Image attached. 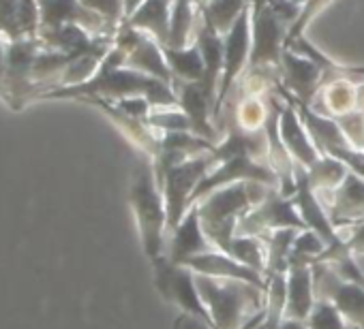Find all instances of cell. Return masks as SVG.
Wrapping results in <instances>:
<instances>
[{
	"label": "cell",
	"instance_id": "cell-13",
	"mask_svg": "<svg viewBox=\"0 0 364 329\" xmlns=\"http://www.w3.org/2000/svg\"><path fill=\"white\" fill-rule=\"evenodd\" d=\"M213 248H215V244L208 240V235L204 231V225H202V218H200V210L193 203L189 208V212L185 214V218H182L178 223V227L167 235V240H165V257L171 263L182 265L187 259H191L196 255H202V252H208Z\"/></svg>",
	"mask_w": 364,
	"mask_h": 329
},
{
	"label": "cell",
	"instance_id": "cell-9",
	"mask_svg": "<svg viewBox=\"0 0 364 329\" xmlns=\"http://www.w3.org/2000/svg\"><path fill=\"white\" fill-rule=\"evenodd\" d=\"M236 182H262V184L279 189V178H277L274 169L270 167V162L242 154V156H234V158H228V160H221L215 164V167L204 176L200 186L196 189L191 206L198 203L200 199H204L206 195H210L213 191L228 186V184H236Z\"/></svg>",
	"mask_w": 364,
	"mask_h": 329
},
{
	"label": "cell",
	"instance_id": "cell-29",
	"mask_svg": "<svg viewBox=\"0 0 364 329\" xmlns=\"http://www.w3.org/2000/svg\"><path fill=\"white\" fill-rule=\"evenodd\" d=\"M20 3L22 0H0V33L7 39L24 37L20 26Z\"/></svg>",
	"mask_w": 364,
	"mask_h": 329
},
{
	"label": "cell",
	"instance_id": "cell-24",
	"mask_svg": "<svg viewBox=\"0 0 364 329\" xmlns=\"http://www.w3.org/2000/svg\"><path fill=\"white\" fill-rule=\"evenodd\" d=\"M249 7H251V0H208L200 11H202V18L210 22L225 37V33L236 24V20Z\"/></svg>",
	"mask_w": 364,
	"mask_h": 329
},
{
	"label": "cell",
	"instance_id": "cell-11",
	"mask_svg": "<svg viewBox=\"0 0 364 329\" xmlns=\"http://www.w3.org/2000/svg\"><path fill=\"white\" fill-rule=\"evenodd\" d=\"M114 43L118 48H122L127 54L124 67L146 73L150 77H156L165 84L173 82L171 71L165 60V54H163V45L156 39H152L150 35L135 30L127 24H120V28L114 37Z\"/></svg>",
	"mask_w": 364,
	"mask_h": 329
},
{
	"label": "cell",
	"instance_id": "cell-30",
	"mask_svg": "<svg viewBox=\"0 0 364 329\" xmlns=\"http://www.w3.org/2000/svg\"><path fill=\"white\" fill-rule=\"evenodd\" d=\"M80 3L99 13L101 18H105V22L112 28H120L124 20V0H80Z\"/></svg>",
	"mask_w": 364,
	"mask_h": 329
},
{
	"label": "cell",
	"instance_id": "cell-14",
	"mask_svg": "<svg viewBox=\"0 0 364 329\" xmlns=\"http://www.w3.org/2000/svg\"><path fill=\"white\" fill-rule=\"evenodd\" d=\"M294 201L296 208L306 225V229H313L315 233H319L326 242V246H334L343 240L341 231L334 227L326 206L319 201L317 193L311 189L309 184V176L306 169L296 164V193H294Z\"/></svg>",
	"mask_w": 364,
	"mask_h": 329
},
{
	"label": "cell",
	"instance_id": "cell-8",
	"mask_svg": "<svg viewBox=\"0 0 364 329\" xmlns=\"http://www.w3.org/2000/svg\"><path fill=\"white\" fill-rule=\"evenodd\" d=\"M279 229H306V225L294 197L283 195L279 189H270V193L240 218L236 233L264 238Z\"/></svg>",
	"mask_w": 364,
	"mask_h": 329
},
{
	"label": "cell",
	"instance_id": "cell-37",
	"mask_svg": "<svg viewBox=\"0 0 364 329\" xmlns=\"http://www.w3.org/2000/svg\"><path fill=\"white\" fill-rule=\"evenodd\" d=\"M351 329H360V327H351Z\"/></svg>",
	"mask_w": 364,
	"mask_h": 329
},
{
	"label": "cell",
	"instance_id": "cell-23",
	"mask_svg": "<svg viewBox=\"0 0 364 329\" xmlns=\"http://www.w3.org/2000/svg\"><path fill=\"white\" fill-rule=\"evenodd\" d=\"M347 174H349L347 164L330 154H323L311 169H306L309 184L317 193V197H326L334 189H338V184L345 180Z\"/></svg>",
	"mask_w": 364,
	"mask_h": 329
},
{
	"label": "cell",
	"instance_id": "cell-3",
	"mask_svg": "<svg viewBox=\"0 0 364 329\" xmlns=\"http://www.w3.org/2000/svg\"><path fill=\"white\" fill-rule=\"evenodd\" d=\"M129 206H131L135 223H137L144 252L150 261H154L156 257L165 255L167 210H165V197L159 186L152 160L146 156L131 176Z\"/></svg>",
	"mask_w": 364,
	"mask_h": 329
},
{
	"label": "cell",
	"instance_id": "cell-26",
	"mask_svg": "<svg viewBox=\"0 0 364 329\" xmlns=\"http://www.w3.org/2000/svg\"><path fill=\"white\" fill-rule=\"evenodd\" d=\"M326 250V242L319 233L313 229H302L298 231L291 252H289V263H309L313 265Z\"/></svg>",
	"mask_w": 364,
	"mask_h": 329
},
{
	"label": "cell",
	"instance_id": "cell-27",
	"mask_svg": "<svg viewBox=\"0 0 364 329\" xmlns=\"http://www.w3.org/2000/svg\"><path fill=\"white\" fill-rule=\"evenodd\" d=\"M309 329H351L355 325H349L347 318L341 314V310L330 299H315V306L306 318Z\"/></svg>",
	"mask_w": 364,
	"mask_h": 329
},
{
	"label": "cell",
	"instance_id": "cell-16",
	"mask_svg": "<svg viewBox=\"0 0 364 329\" xmlns=\"http://www.w3.org/2000/svg\"><path fill=\"white\" fill-rule=\"evenodd\" d=\"M279 137L285 145V150L291 154L296 164L304 169H311L313 164L323 156L321 150L315 145L313 137L309 135L298 109L283 99L281 111H279Z\"/></svg>",
	"mask_w": 364,
	"mask_h": 329
},
{
	"label": "cell",
	"instance_id": "cell-21",
	"mask_svg": "<svg viewBox=\"0 0 364 329\" xmlns=\"http://www.w3.org/2000/svg\"><path fill=\"white\" fill-rule=\"evenodd\" d=\"M202 22V13L193 0H173L171 5V24L169 39L163 48H185L196 43V35Z\"/></svg>",
	"mask_w": 364,
	"mask_h": 329
},
{
	"label": "cell",
	"instance_id": "cell-2",
	"mask_svg": "<svg viewBox=\"0 0 364 329\" xmlns=\"http://www.w3.org/2000/svg\"><path fill=\"white\" fill-rule=\"evenodd\" d=\"M270 189L274 186L262 182H236L213 191L196 203L200 210L204 231L208 240L215 244V248L228 252L240 218L251 208H255L270 193Z\"/></svg>",
	"mask_w": 364,
	"mask_h": 329
},
{
	"label": "cell",
	"instance_id": "cell-12",
	"mask_svg": "<svg viewBox=\"0 0 364 329\" xmlns=\"http://www.w3.org/2000/svg\"><path fill=\"white\" fill-rule=\"evenodd\" d=\"M80 103H86L90 107H97L99 111L105 113V118H109V122L150 160H154L161 152V141H163V133H159L154 126L148 124V120L129 116L124 109H120L114 101L101 99V96H82L77 99Z\"/></svg>",
	"mask_w": 364,
	"mask_h": 329
},
{
	"label": "cell",
	"instance_id": "cell-1",
	"mask_svg": "<svg viewBox=\"0 0 364 329\" xmlns=\"http://www.w3.org/2000/svg\"><path fill=\"white\" fill-rule=\"evenodd\" d=\"M196 282L217 329H253L264 323L268 301L266 289L245 280L213 278L204 274H196Z\"/></svg>",
	"mask_w": 364,
	"mask_h": 329
},
{
	"label": "cell",
	"instance_id": "cell-32",
	"mask_svg": "<svg viewBox=\"0 0 364 329\" xmlns=\"http://www.w3.org/2000/svg\"><path fill=\"white\" fill-rule=\"evenodd\" d=\"M341 235L345 238V242H347L349 250H351L355 257L364 255V221L353 223V225H349V227L341 229Z\"/></svg>",
	"mask_w": 364,
	"mask_h": 329
},
{
	"label": "cell",
	"instance_id": "cell-5",
	"mask_svg": "<svg viewBox=\"0 0 364 329\" xmlns=\"http://www.w3.org/2000/svg\"><path fill=\"white\" fill-rule=\"evenodd\" d=\"M251 26L253 48L247 71L281 73V58L289 26L272 11L268 3H255V0H251Z\"/></svg>",
	"mask_w": 364,
	"mask_h": 329
},
{
	"label": "cell",
	"instance_id": "cell-33",
	"mask_svg": "<svg viewBox=\"0 0 364 329\" xmlns=\"http://www.w3.org/2000/svg\"><path fill=\"white\" fill-rule=\"evenodd\" d=\"M5 43L7 37L0 33V101H5Z\"/></svg>",
	"mask_w": 364,
	"mask_h": 329
},
{
	"label": "cell",
	"instance_id": "cell-18",
	"mask_svg": "<svg viewBox=\"0 0 364 329\" xmlns=\"http://www.w3.org/2000/svg\"><path fill=\"white\" fill-rule=\"evenodd\" d=\"M185 267H189L196 274H204V276H213V278H234V280H245L251 284H257L262 289H268V280L262 272L245 265L242 261H238L236 257L213 248L208 252L196 255L191 259H187L182 263Z\"/></svg>",
	"mask_w": 364,
	"mask_h": 329
},
{
	"label": "cell",
	"instance_id": "cell-35",
	"mask_svg": "<svg viewBox=\"0 0 364 329\" xmlns=\"http://www.w3.org/2000/svg\"><path fill=\"white\" fill-rule=\"evenodd\" d=\"M141 3H144V0H124V20H127L131 13H135V9H137ZM124 20H122V22H124Z\"/></svg>",
	"mask_w": 364,
	"mask_h": 329
},
{
	"label": "cell",
	"instance_id": "cell-17",
	"mask_svg": "<svg viewBox=\"0 0 364 329\" xmlns=\"http://www.w3.org/2000/svg\"><path fill=\"white\" fill-rule=\"evenodd\" d=\"M326 206L334 227L341 231L353 223L364 221V178L349 172L345 180L330 195L319 197Z\"/></svg>",
	"mask_w": 364,
	"mask_h": 329
},
{
	"label": "cell",
	"instance_id": "cell-28",
	"mask_svg": "<svg viewBox=\"0 0 364 329\" xmlns=\"http://www.w3.org/2000/svg\"><path fill=\"white\" fill-rule=\"evenodd\" d=\"M148 124L154 126L159 133H171V130H191V120L182 107H154L148 116Z\"/></svg>",
	"mask_w": 364,
	"mask_h": 329
},
{
	"label": "cell",
	"instance_id": "cell-25",
	"mask_svg": "<svg viewBox=\"0 0 364 329\" xmlns=\"http://www.w3.org/2000/svg\"><path fill=\"white\" fill-rule=\"evenodd\" d=\"M228 255L236 257L238 261H242L245 265L262 272L266 276V265H268V250H266V242L257 235H240L236 233Z\"/></svg>",
	"mask_w": 364,
	"mask_h": 329
},
{
	"label": "cell",
	"instance_id": "cell-20",
	"mask_svg": "<svg viewBox=\"0 0 364 329\" xmlns=\"http://www.w3.org/2000/svg\"><path fill=\"white\" fill-rule=\"evenodd\" d=\"M171 5H173V0H144L135 9V13H131L122 24L150 35L161 45H167L169 24H171Z\"/></svg>",
	"mask_w": 364,
	"mask_h": 329
},
{
	"label": "cell",
	"instance_id": "cell-19",
	"mask_svg": "<svg viewBox=\"0 0 364 329\" xmlns=\"http://www.w3.org/2000/svg\"><path fill=\"white\" fill-rule=\"evenodd\" d=\"M315 289H313V265L309 263H289L287 269V301H285V318L306 320L315 306Z\"/></svg>",
	"mask_w": 364,
	"mask_h": 329
},
{
	"label": "cell",
	"instance_id": "cell-4",
	"mask_svg": "<svg viewBox=\"0 0 364 329\" xmlns=\"http://www.w3.org/2000/svg\"><path fill=\"white\" fill-rule=\"evenodd\" d=\"M213 152H204L191 156L182 162H176L167 167L156 180L165 197L167 210V235L178 227V223L185 218L191 208V199L204 176L213 169Z\"/></svg>",
	"mask_w": 364,
	"mask_h": 329
},
{
	"label": "cell",
	"instance_id": "cell-10",
	"mask_svg": "<svg viewBox=\"0 0 364 329\" xmlns=\"http://www.w3.org/2000/svg\"><path fill=\"white\" fill-rule=\"evenodd\" d=\"M313 289L317 299H330L349 325L364 329V286L347 282L336 276V272L323 263H313Z\"/></svg>",
	"mask_w": 364,
	"mask_h": 329
},
{
	"label": "cell",
	"instance_id": "cell-6",
	"mask_svg": "<svg viewBox=\"0 0 364 329\" xmlns=\"http://www.w3.org/2000/svg\"><path fill=\"white\" fill-rule=\"evenodd\" d=\"M150 263L154 267V286L167 303L178 306L180 312L193 314V316L206 320L208 325H215L210 310L206 308V303L200 295L196 274L189 267L171 263L165 255L156 257Z\"/></svg>",
	"mask_w": 364,
	"mask_h": 329
},
{
	"label": "cell",
	"instance_id": "cell-36",
	"mask_svg": "<svg viewBox=\"0 0 364 329\" xmlns=\"http://www.w3.org/2000/svg\"><path fill=\"white\" fill-rule=\"evenodd\" d=\"M193 3H196V7H198V9H202V7L208 3V0H193Z\"/></svg>",
	"mask_w": 364,
	"mask_h": 329
},
{
	"label": "cell",
	"instance_id": "cell-31",
	"mask_svg": "<svg viewBox=\"0 0 364 329\" xmlns=\"http://www.w3.org/2000/svg\"><path fill=\"white\" fill-rule=\"evenodd\" d=\"M120 109H124L129 116H135V118H141V120H148V116L152 113L154 105L150 103L148 96H127V99H120V101H114Z\"/></svg>",
	"mask_w": 364,
	"mask_h": 329
},
{
	"label": "cell",
	"instance_id": "cell-15",
	"mask_svg": "<svg viewBox=\"0 0 364 329\" xmlns=\"http://www.w3.org/2000/svg\"><path fill=\"white\" fill-rule=\"evenodd\" d=\"M281 82L296 99L311 105L315 101L317 92L321 90V86L326 84V73L311 58L296 54L291 50H283Z\"/></svg>",
	"mask_w": 364,
	"mask_h": 329
},
{
	"label": "cell",
	"instance_id": "cell-22",
	"mask_svg": "<svg viewBox=\"0 0 364 329\" xmlns=\"http://www.w3.org/2000/svg\"><path fill=\"white\" fill-rule=\"evenodd\" d=\"M163 54H165V60H167L173 82L176 79L200 82L204 77L206 65H204V56H202L198 41L191 45H185V48H163Z\"/></svg>",
	"mask_w": 364,
	"mask_h": 329
},
{
	"label": "cell",
	"instance_id": "cell-34",
	"mask_svg": "<svg viewBox=\"0 0 364 329\" xmlns=\"http://www.w3.org/2000/svg\"><path fill=\"white\" fill-rule=\"evenodd\" d=\"M279 329H309L306 320H298V318H283Z\"/></svg>",
	"mask_w": 364,
	"mask_h": 329
},
{
	"label": "cell",
	"instance_id": "cell-7",
	"mask_svg": "<svg viewBox=\"0 0 364 329\" xmlns=\"http://www.w3.org/2000/svg\"><path fill=\"white\" fill-rule=\"evenodd\" d=\"M251 48H253V26H251V7L242 11V16L236 20V24L225 33L223 37V73L219 82V92H217V103L213 111L215 124L221 118V111L225 103L230 101V94L242 73L249 67L251 60Z\"/></svg>",
	"mask_w": 364,
	"mask_h": 329
}]
</instances>
